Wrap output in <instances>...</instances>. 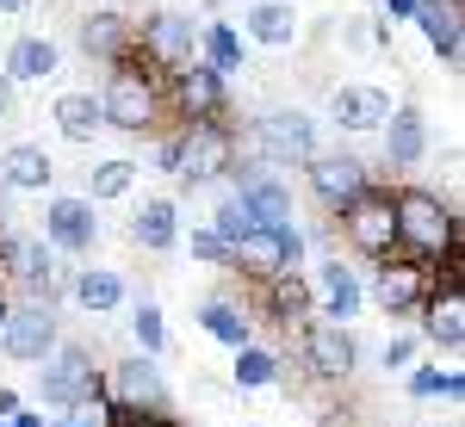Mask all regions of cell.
<instances>
[{"mask_svg":"<svg viewBox=\"0 0 465 427\" xmlns=\"http://www.w3.org/2000/svg\"><path fill=\"white\" fill-rule=\"evenodd\" d=\"M391 211H397V254L403 260L460 273V217H453V205L440 192H429V186H397Z\"/></svg>","mask_w":465,"mask_h":427,"instance_id":"6da1fadb","label":"cell"},{"mask_svg":"<svg viewBox=\"0 0 465 427\" xmlns=\"http://www.w3.org/2000/svg\"><path fill=\"white\" fill-rule=\"evenodd\" d=\"M106 87L94 93L100 100V118H106V131H124V137H143L162 124V106H168V81L137 63V50H124L118 63H106Z\"/></svg>","mask_w":465,"mask_h":427,"instance_id":"7a4b0ae2","label":"cell"},{"mask_svg":"<svg viewBox=\"0 0 465 427\" xmlns=\"http://www.w3.org/2000/svg\"><path fill=\"white\" fill-rule=\"evenodd\" d=\"M37 403L56 409V415H74L87 403H106V372L94 365L87 341H56V354L37 365Z\"/></svg>","mask_w":465,"mask_h":427,"instance_id":"3957f363","label":"cell"},{"mask_svg":"<svg viewBox=\"0 0 465 427\" xmlns=\"http://www.w3.org/2000/svg\"><path fill=\"white\" fill-rule=\"evenodd\" d=\"M304 254H311V242H304L298 223H254L249 236L230 248V267H223V273L273 285V279H286V273H304Z\"/></svg>","mask_w":465,"mask_h":427,"instance_id":"277c9868","label":"cell"},{"mask_svg":"<svg viewBox=\"0 0 465 427\" xmlns=\"http://www.w3.org/2000/svg\"><path fill=\"white\" fill-rule=\"evenodd\" d=\"M19 291V297H37V304H56L63 297V260L44 248V236H25V229H0V291Z\"/></svg>","mask_w":465,"mask_h":427,"instance_id":"5b68a950","label":"cell"},{"mask_svg":"<svg viewBox=\"0 0 465 427\" xmlns=\"http://www.w3.org/2000/svg\"><path fill=\"white\" fill-rule=\"evenodd\" d=\"M254 155H261V168L267 174H280V168H304L311 155H317L322 142H317V118L304 106H273V112H261L254 118Z\"/></svg>","mask_w":465,"mask_h":427,"instance_id":"8992f818","label":"cell"},{"mask_svg":"<svg viewBox=\"0 0 465 427\" xmlns=\"http://www.w3.org/2000/svg\"><path fill=\"white\" fill-rule=\"evenodd\" d=\"M236 168L230 124H180L174 131V180L180 186H223Z\"/></svg>","mask_w":465,"mask_h":427,"instance_id":"52a82bcc","label":"cell"},{"mask_svg":"<svg viewBox=\"0 0 465 427\" xmlns=\"http://www.w3.org/2000/svg\"><path fill=\"white\" fill-rule=\"evenodd\" d=\"M131 50H137V63H149L168 81L199 63V25H193V13H149L143 25H131Z\"/></svg>","mask_w":465,"mask_h":427,"instance_id":"ba28073f","label":"cell"},{"mask_svg":"<svg viewBox=\"0 0 465 427\" xmlns=\"http://www.w3.org/2000/svg\"><path fill=\"white\" fill-rule=\"evenodd\" d=\"M360 285H366V304H379L391 322H403V316H422V304H429V291L440 285V273L422 267V260L391 254V260L372 267V279H360Z\"/></svg>","mask_w":465,"mask_h":427,"instance_id":"9c48e42d","label":"cell"},{"mask_svg":"<svg viewBox=\"0 0 465 427\" xmlns=\"http://www.w3.org/2000/svg\"><path fill=\"white\" fill-rule=\"evenodd\" d=\"M341 242L360 254V260H391L397 254V211H391V186H366L354 205L341 211Z\"/></svg>","mask_w":465,"mask_h":427,"instance_id":"30bf717a","label":"cell"},{"mask_svg":"<svg viewBox=\"0 0 465 427\" xmlns=\"http://www.w3.org/2000/svg\"><path fill=\"white\" fill-rule=\"evenodd\" d=\"M298 359H304V372H311L317 384H348L360 372V335L341 328V322L311 316L298 328Z\"/></svg>","mask_w":465,"mask_h":427,"instance_id":"8fae6325","label":"cell"},{"mask_svg":"<svg viewBox=\"0 0 465 427\" xmlns=\"http://www.w3.org/2000/svg\"><path fill=\"white\" fill-rule=\"evenodd\" d=\"M56 341H63V316H56V304L19 297V304L6 310V328H0V354L13 359V365H44V359L56 354Z\"/></svg>","mask_w":465,"mask_h":427,"instance_id":"7c38bea8","label":"cell"},{"mask_svg":"<svg viewBox=\"0 0 465 427\" xmlns=\"http://www.w3.org/2000/svg\"><path fill=\"white\" fill-rule=\"evenodd\" d=\"M304 186H311V199H317L329 217H341L360 192L372 186V168H366L360 155H348V149H317V155L304 161Z\"/></svg>","mask_w":465,"mask_h":427,"instance_id":"4fadbf2b","label":"cell"},{"mask_svg":"<svg viewBox=\"0 0 465 427\" xmlns=\"http://www.w3.org/2000/svg\"><path fill=\"white\" fill-rule=\"evenodd\" d=\"M106 403L112 409H131V415H168V378L149 354H131V359H112L106 365Z\"/></svg>","mask_w":465,"mask_h":427,"instance_id":"5bb4252c","label":"cell"},{"mask_svg":"<svg viewBox=\"0 0 465 427\" xmlns=\"http://www.w3.org/2000/svg\"><path fill=\"white\" fill-rule=\"evenodd\" d=\"M44 248L69 254V260L100 248V217H94V205H87L81 192H56V199L44 205Z\"/></svg>","mask_w":465,"mask_h":427,"instance_id":"9a60e30c","label":"cell"},{"mask_svg":"<svg viewBox=\"0 0 465 427\" xmlns=\"http://www.w3.org/2000/svg\"><path fill=\"white\" fill-rule=\"evenodd\" d=\"M329 118H335V131H348V137H372V131H385V118H391V93L372 87V81H341V87H329Z\"/></svg>","mask_w":465,"mask_h":427,"instance_id":"2e32d148","label":"cell"},{"mask_svg":"<svg viewBox=\"0 0 465 427\" xmlns=\"http://www.w3.org/2000/svg\"><path fill=\"white\" fill-rule=\"evenodd\" d=\"M311 297H317V316L341 322V328H354V316L366 310V285H360L354 267H341V254L322 260L317 273H311Z\"/></svg>","mask_w":465,"mask_h":427,"instance_id":"e0dca14e","label":"cell"},{"mask_svg":"<svg viewBox=\"0 0 465 427\" xmlns=\"http://www.w3.org/2000/svg\"><path fill=\"white\" fill-rule=\"evenodd\" d=\"M422 341L440 347L447 359H460V347H465V285H460V273H447V285L429 291V304H422Z\"/></svg>","mask_w":465,"mask_h":427,"instance_id":"ac0fdd59","label":"cell"},{"mask_svg":"<svg viewBox=\"0 0 465 427\" xmlns=\"http://www.w3.org/2000/svg\"><path fill=\"white\" fill-rule=\"evenodd\" d=\"M168 93H174V112L186 118V124H223V106H230V87L217 81L212 69H180L168 74Z\"/></svg>","mask_w":465,"mask_h":427,"instance_id":"d6986e66","label":"cell"},{"mask_svg":"<svg viewBox=\"0 0 465 427\" xmlns=\"http://www.w3.org/2000/svg\"><path fill=\"white\" fill-rule=\"evenodd\" d=\"M223 186L249 205L254 223H292V186L280 174H267V168H230Z\"/></svg>","mask_w":465,"mask_h":427,"instance_id":"ffe728a7","label":"cell"},{"mask_svg":"<svg viewBox=\"0 0 465 427\" xmlns=\"http://www.w3.org/2000/svg\"><path fill=\"white\" fill-rule=\"evenodd\" d=\"M63 291L74 297L81 316H112V310H124V297H131V285H124L118 267H74Z\"/></svg>","mask_w":465,"mask_h":427,"instance_id":"44dd1931","label":"cell"},{"mask_svg":"<svg viewBox=\"0 0 465 427\" xmlns=\"http://www.w3.org/2000/svg\"><path fill=\"white\" fill-rule=\"evenodd\" d=\"M422 37H429V50L440 56V69H460L465 56V32H460V0H416V13H410Z\"/></svg>","mask_w":465,"mask_h":427,"instance_id":"7402d4cb","label":"cell"},{"mask_svg":"<svg viewBox=\"0 0 465 427\" xmlns=\"http://www.w3.org/2000/svg\"><path fill=\"white\" fill-rule=\"evenodd\" d=\"M385 168H422V155H429V118L416 106H391V118H385Z\"/></svg>","mask_w":465,"mask_h":427,"instance_id":"603a6c76","label":"cell"},{"mask_svg":"<svg viewBox=\"0 0 465 427\" xmlns=\"http://www.w3.org/2000/svg\"><path fill=\"white\" fill-rule=\"evenodd\" d=\"M199 328L212 335L217 347H230V354L254 341V316H249V304H242V297H230V291H212V297L199 304Z\"/></svg>","mask_w":465,"mask_h":427,"instance_id":"cb8c5ba5","label":"cell"},{"mask_svg":"<svg viewBox=\"0 0 465 427\" xmlns=\"http://www.w3.org/2000/svg\"><path fill=\"white\" fill-rule=\"evenodd\" d=\"M242 37L249 44H267V50H292L298 44L292 0H242Z\"/></svg>","mask_w":465,"mask_h":427,"instance_id":"d4e9b609","label":"cell"},{"mask_svg":"<svg viewBox=\"0 0 465 427\" xmlns=\"http://www.w3.org/2000/svg\"><path fill=\"white\" fill-rule=\"evenodd\" d=\"M199 69H212L217 81L230 87L236 74L249 69V44H242V32H236V25H223V19L199 25Z\"/></svg>","mask_w":465,"mask_h":427,"instance_id":"484cf974","label":"cell"},{"mask_svg":"<svg viewBox=\"0 0 465 427\" xmlns=\"http://www.w3.org/2000/svg\"><path fill=\"white\" fill-rule=\"evenodd\" d=\"M50 180H56V161H50L44 142H13L0 155V186L6 192H50Z\"/></svg>","mask_w":465,"mask_h":427,"instance_id":"4316f807","label":"cell"},{"mask_svg":"<svg viewBox=\"0 0 465 427\" xmlns=\"http://www.w3.org/2000/svg\"><path fill=\"white\" fill-rule=\"evenodd\" d=\"M74 44H81L94 63H118V56L131 50V19H118L112 6H94V13H81V25H74Z\"/></svg>","mask_w":465,"mask_h":427,"instance_id":"83f0119b","label":"cell"},{"mask_svg":"<svg viewBox=\"0 0 465 427\" xmlns=\"http://www.w3.org/2000/svg\"><path fill=\"white\" fill-rule=\"evenodd\" d=\"M63 69V50L50 44V37H37V32H25V37H13L6 44V81L13 87H32V81H50V74Z\"/></svg>","mask_w":465,"mask_h":427,"instance_id":"f1b7e54d","label":"cell"},{"mask_svg":"<svg viewBox=\"0 0 465 427\" xmlns=\"http://www.w3.org/2000/svg\"><path fill=\"white\" fill-rule=\"evenodd\" d=\"M131 242H137L143 254L180 248V205H174V199H143L137 217H131Z\"/></svg>","mask_w":465,"mask_h":427,"instance_id":"f546056e","label":"cell"},{"mask_svg":"<svg viewBox=\"0 0 465 427\" xmlns=\"http://www.w3.org/2000/svg\"><path fill=\"white\" fill-rule=\"evenodd\" d=\"M261 304L273 310V322H286V328H304V322L317 316V297H311V279L304 273H286V279L261 285Z\"/></svg>","mask_w":465,"mask_h":427,"instance_id":"4dcf8cb0","label":"cell"},{"mask_svg":"<svg viewBox=\"0 0 465 427\" xmlns=\"http://www.w3.org/2000/svg\"><path fill=\"white\" fill-rule=\"evenodd\" d=\"M50 118H56V137H63V142H94L100 131H106V118H100V100H94V93H56Z\"/></svg>","mask_w":465,"mask_h":427,"instance_id":"1f68e13d","label":"cell"},{"mask_svg":"<svg viewBox=\"0 0 465 427\" xmlns=\"http://www.w3.org/2000/svg\"><path fill=\"white\" fill-rule=\"evenodd\" d=\"M280 378H286V365H280L273 347H261V341L236 347V365H230V384H236V391H267V384H280Z\"/></svg>","mask_w":465,"mask_h":427,"instance_id":"d6a6232c","label":"cell"},{"mask_svg":"<svg viewBox=\"0 0 465 427\" xmlns=\"http://www.w3.org/2000/svg\"><path fill=\"white\" fill-rule=\"evenodd\" d=\"M131 186H137V161L131 155H112L100 168H87V205H112V199H131Z\"/></svg>","mask_w":465,"mask_h":427,"instance_id":"836d02e7","label":"cell"},{"mask_svg":"<svg viewBox=\"0 0 465 427\" xmlns=\"http://www.w3.org/2000/svg\"><path fill=\"white\" fill-rule=\"evenodd\" d=\"M403 391L416 396V403H460L465 396V378H460V365H410L403 372Z\"/></svg>","mask_w":465,"mask_h":427,"instance_id":"e575fe53","label":"cell"},{"mask_svg":"<svg viewBox=\"0 0 465 427\" xmlns=\"http://www.w3.org/2000/svg\"><path fill=\"white\" fill-rule=\"evenodd\" d=\"M131 341H137V354H149V359L168 354V316H162L155 297H143V304L131 310Z\"/></svg>","mask_w":465,"mask_h":427,"instance_id":"d590c367","label":"cell"},{"mask_svg":"<svg viewBox=\"0 0 465 427\" xmlns=\"http://www.w3.org/2000/svg\"><path fill=\"white\" fill-rule=\"evenodd\" d=\"M212 229H217V236H223V242H230V248H236V242H242V236H249V229H254L249 205H242V199H236L230 186H223V199H217V211H212Z\"/></svg>","mask_w":465,"mask_h":427,"instance_id":"8d00e7d4","label":"cell"},{"mask_svg":"<svg viewBox=\"0 0 465 427\" xmlns=\"http://www.w3.org/2000/svg\"><path fill=\"white\" fill-rule=\"evenodd\" d=\"M186 248H193V260H199V267H230V242H223V236H217L212 223H199V229H193V242H186Z\"/></svg>","mask_w":465,"mask_h":427,"instance_id":"74e56055","label":"cell"},{"mask_svg":"<svg viewBox=\"0 0 465 427\" xmlns=\"http://www.w3.org/2000/svg\"><path fill=\"white\" fill-rule=\"evenodd\" d=\"M416 354H422V335H391V341H385V354H379V365H385V372H410Z\"/></svg>","mask_w":465,"mask_h":427,"instance_id":"f35d334b","label":"cell"},{"mask_svg":"<svg viewBox=\"0 0 465 427\" xmlns=\"http://www.w3.org/2000/svg\"><path fill=\"white\" fill-rule=\"evenodd\" d=\"M106 427H174L168 415H131V409H112L106 403Z\"/></svg>","mask_w":465,"mask_h":427,"instance_id":"ab89813d","label":"cell"},{"mask_svg":"<svg viewBox=\"0 0 465 427\" xmlns=\"http://www.w3.org/2000/svg\"><path fill=\"white\" fill-rule=\"evenodd\" d=\"M13 106H19V87H13V81L0 74V118H13Z\"/></svg>","mask_w":465,"mask_h":427,"instance_id":"60d3db41","label":"cell"},{"mask_svg":"<svg viewBox=\"0 0 465 427\" xmlns=\"http://www.w3.org/2000/svg\"><path fill=\"white\" fill-rule=\"evenodd\" d=\"M19 409H25V396H19V391H0V422H13Z\"/></svg>","mask_w":465,"mask_h":427,"instance_id":"b9f144b4","label":"cell"},{"mask_svg":"<svg viewBox=\"0 0 465 427\" xmlns=\"http://www.w3.org/2000/svg\"><path fill=\"white\" fill-rule=\"evenodd\" d=\"M379 6H385L391 19H410V13H416V0H379Z\"/></svg>","mask_w":465,"mask_h":427,"instance_id":"7bdbcfd3","label":"cell"},{"mask_svg":"<svg viewBox=\"0 0 465 427\" xmlns=\"http://www.w3.org/2000/svg\"><path fill=\"white\" fill-rule=\"evenodd\" d=\"M19 13H32V0H0V19H19Z\"/></svg>","mask_w":465,"mask_h":427,"instance_id":"ee69618b","label":"cell"},{"mask_svg":"<svg viewBox=\"0 0 465 427\" xmlns=\"http://www.w3.org/2000/svg\"><path fill=\"white\" fill-rule=\"evenodd\" d=\"M6 427H50V422H44V415H32V409H19V415H13Z\"/></svg>","mask_w":465,"mask_h":427,"instance_id":"f6af8a7d","label":"cell"},{"mask_svg":"<svg viewBox=\"0 0 465 427\" xmlns=\"http://www.w3.org/2000/svg\"><path fill=\"white\" fill-rule=\"evenodd\" d=\"M6 310H13V297H6V291H0V328H6Z\"/></svg>","mask_w":465,"mask_h":427,"instance_id":"bcb514c9","label":"cell"},{"mask_svg":"<svg viewBox=\"0 0 465 427\" xmlns=\"http://www.w3.org/2000/svg\"><path fill=\"white\" fill-rule=\"evenodd\" d=\"M242 427H254V422H242Z\"/></svg>","mask_w":465,"mask_h":427,"instance_id":"7dc6e473","label":"cell"},{"mask_svg":"<svg viewBox=\"0 0 465 427\" xmlns=\"http://www.w3.org/2000/svg\"><path fill=\"white\" fill-rule=\"evenodd\" d=\"M0 427H6V422H0Z\"/></svg>","mask_w":465,"mask_h":427,"instance_id":"c3c4849f","label":"cell"}]
</instances>
